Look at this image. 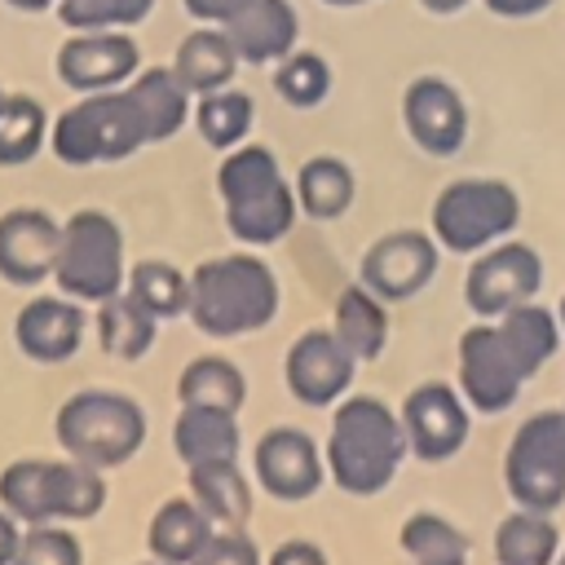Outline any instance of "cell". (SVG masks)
<instances>
[{"label":"cell","mask_w":565,"mask_h":565,"mask_svg":"<svg viewBox=\"0 0 565 565\" xmlns=\"http://www.w3.org/2000/svg\"><path fill=\"white\" fill-rule=\"evenodd\" d=\"M490 322L499 327V340L508 344V353H512V362L521 366L525 380H534L556 358V349L565 340L561 322H556V309H547L539 300H525V305H516V309H508Z\"/></svg>","instance_id":"obj_26"},{"label":"cell","mask_w":565,"mask_h":565,"mask_svg":"<svg viewBox=\"0 0 565 565\" xmlns=\"http://www.w3.org/2000/svg\"><path fill=\"white\" fill-rule=\"evenodd\" d=\"M322 459H327V481L353 499L384 494L402 463L411 459L406 428L397 411L371 393H349L331 406V424L322 437Z\"/></svg>","instance_id":"obj_1"},{"label":"cell","mask_w":565,"mask_h":565,"mask_svg":"<svg viewBox=\"0 0 565 565\" xmlns=\"http://www.w3.org/2000/svg\"><path fill=\"white\" fill-rule=\"evenodd\" d=\"M49 110L31 93H4L0 102V168H26L49 146Z\"/></svg>","instance_id":"obj_34"},{"label":"cell","mask_w":565,"mask_h":565,"mask_svg":"<svg viewBox=\"0 0 565 565\" xmlns=\"http://www.w3.org/2000/svg\"><path fill=\"white\" fill-rule=\"evenodd\" d=\"M282 309L278 274L256 252L207 256L190 269L185 318L207 340H243L265 331Z\"/></svg>","instance_id":"obj_2"},{"label":"cell","mask_w":565,"mask_h":565,"mask_svg":"<svg viewBox=\"0 0 565 565\" xmlns=\"http://www.w3.org/2000/svg\"><path fill=\"white\" fill-rule=\"evenodd\" d=\"M124 291L146 305L159 322H172V318H185V305H190V269L163 260V256H141L128 265V278H124Z\"/></svg>","instance_id":"obj_33"},{"label":"cell","mask_w":565,"mask_h":565,"mask_svg":"<svg viewBox=\"0 0 565 565\" xmlns=\"http://www.w3.org/2000/svg\"><path fill=\"white\" fill-rule=\"evenodd\" d=\"M552 565H565V539H561V552H556V561Z\"/></svg>","instance_id":"obj_48"},{"label":"cell","mask_w":565,"mask_h":565,"mask_svg":"<svg viewBox=\"0 0 565 565\" xmlns=\"http://www.w3.org/2000/svg\"><path fill=\"white\" fill-rule=\"evenodd\" d=\"M274 88H278V97H282L287 106L309 110V106L327 102V93H331V66H327L322 53L291 49V53L278 62V71H274Z\"/></svg>","instance_id":"obj_36"},{"label":"cell","mask_w":565,"mask_h":565,"mask_svg":"<svg viewBox=\"0 0 565 565\" xmlns=\"http://www.w3.org/2000/svg\"><path fill=\"white\" fill-rule=\"evenodd\" d=\"M525 384L530 380L512 362V353L499 340V327L490 318H481V322L459 331V344H455V388L463 393V402L472 411L503 415V411L516 406Z\"/></svg>","instance_id":"obj_12"},{"label":"cell","mask_w":565,"mask_h":565,"mask_svg":"<svg viewBox=\"0 0 565 565\" xmlns=\"http://www.w3.org/2000/svg\"><path fill=\"white\" fill-rule=\"evenodd\" d=\"M556 322H561V335H565V296L556 300Z\"/></svg>","instance_id":"obj_46"},{"label":"cell","mask_w":565,"mask_h":565,"mask_svg":"<svg viewBox=\"0 0 565 565\" xmlns=\"http://www.w3.org/2000/svg\"><path fill=\"white\" fill-rule=\"evenodd\" d=\"M221 31L230 35L238 62L265 66V62H282L296 49L300 22L291 0H247L230 22H221Z\"/></svg>","instance_id":"obj_21"},{"label":"cell","mask_w":565,"mask_h":565,"mask_svg":"<svg viewBox=\"0 0 565 565\" xmlns=\"http://www.w3.org/2000/svg\"><path fill=\"white\" fill-rule=\"evenodd\" d=\"M437 265H441V243L428 230H388L362 252L358 282H366L380 300L402 305L415 300L437 278Z\"/></svg>","instance_id":"obj_16"},{"label":"cell","mask_w":565,"mask_h":565,"mask_svg":"<svg viewBox=\"0 0 565 565\" xmlns=\"http://www.w3.org/2000/svg\"><path fill=\"white\" fill-rule=\"evenodd\" d=\"M13 565H84V543L71 525L62 521H44V525H26Z\"/></svg>","instance_id":"obj_38"},{"label":"cell","mask_w":565,"mask_h":565,"mask_svg":"<svg viewBox=\"0 0 565 565\" xmlns=\"http://www.w3.org/2000/svg\"><path fill=\"white\" fill-rule=\"evenodd\" d=\"M22 521L9 512V508H0V565H13V556H18V543H22Z\"/></svg>","instance_id":"obj_42"},{"label":"cell","mask_w":565,"mask_h":565,"mask_svg":"<svg viewBox=\"0 0 565 565\" xmlns=\"http://www.w3.org/2000/svg\"><path fill=\"white\" fill-rule=\"evenodd\" d=\"M247 472L260 494L278 503H305L327 486V459L313 433L296 424H274L252 441Z\"/></svg>","instance_id":"obj_11"},{"label":"cell","mask_w":565,"mask_h":565,"mask_svg":"<svg viewBox=\"0 0 565 565\" xmlns=\"http://www.w3.org/2000/svg\"><path fill=\"white\" fill-rule=\"evenodd\" d=\"M93 331V309L71 300L66 291H31L13 313V349L35 366H62L71 362Z\"/></svg>","instance_id":"obj_14"},{"label":"cell","mask_w":565,"mask_h":565,"mask_svg":"<svg viewBox=\"0 0 565 565\" xmlns=\"http://www.w3.org/2000/svg\"><path fill=\"white\" fill-rule=\"evenodd\" d=\"M177 406H216L243 411L247 406V375L225 353H199L177 371Z\"/></svg>","instance_id":"obj_28"},{"label":"cell","mask_w":565,"mask_h":565,"mask_svg":"<svg viewBox=\"0 0 565 565\" xmlns=\"http://www.w3.org/2000/svg\"><path fill=\"white\" fill-rule=\"evenodd\" d=\"M57 243H62V221L53 212L35 203H18L0 212V282L22 291L53 282Z\"/></svg>","instance_id":"obj_17"},{"label":"cell","mask_w":565,"mask_h":565,"mask_svg":"<svg viewBox=\"0 0 565 565\" xmlns=\"http://www.w3.org/2000/svg\"><path fill=\"white\" fill-rule=\"evenodd\" d=\"M53 9L66 31H128L150 18L154 0H57Z\"/></svg>","instance_id":"obj_37"},{"label":"cell","mask_w":565,"mask_h":565,"mask_svg":"<svg viewBox=\"0 0 565 565\" xmlns=\"http://www.w3.org/2000/svg\"><path fill=\"white\" fill-rule=\"evenodd\" d=\"M490 4V13H499V18H534V13H543L552 0H486Z\"/></svg>","instance_id":"obj_43"},{"label":"cell","mask_w":565,"mask_h":565,"mask_svg":"<svg viewBox=\"0 0 565 565\" xmlns=\"http://www.w3.org/2000/svg\"><path fill=\"white\" fill-rule=\"evenodd\" d=\"M539 287H543V256L534 243L499 238L486 252L468 256L463 305L472 318H499L525 300H539Z\"/></svg>","instance_id":"obj_10"},{"label":"cell","mask_w":565,"mask_h":565,"mask_svg":"<svg viewBox=\"0 0 565 565\" xmlns=\"http://www.w3.org/2000/svg\"><path fill=\"white\" fill-rule=\"evenodd\" d=\"M397 419L406 428L411 459H419V463H446L472 437V406L463 402V393L450 380H424V384H415L402 397Z\"/></svg>","instance_id":"obj_13"},{"label":"cell","mask_w":565,"mask_h":565,"mask_svg":"<svg viewBox=\"0 0 565 565\" xmlns=\"http://www.w3.org/2000/svg\"><path fill=\"white\" fill-rule=\"evenodd\" d=\"M9 9H18V13H44V9H53L57 0H4Z\"/></svg>","instance_id":"obj_44"},{"label":"cell","mask_w":565,"mask_h":565,"mask_svg":"<svg viewBox=\"0 0 565 565\" xmlns=\"http://www.w3.org/2000/svg\"><path fill=\"white\" fill-rule=\"evenodd\" d=\"M300 216L309 221H340L358 199V177L340 154H313L291 177Z\"/></svg>","instance_id":"obj_27"},{"label":"cell","mask_w":565,"mask_h":565,"mask_svg":"<svg viewBox=\"0 0 565 565\" xmlns=\"http://www.w3.org/2000/svg\"><path fill=\"white\" fill-rule=\"evenodd\" d=\"M503 490L512 508L556 512L565 503V406L525 415L503 446Z\"/></svg>","instance_id":"obj_9"},{"label":"cell","mask_w":565,"mask_h":565,"mask_svg":"<svg viewBox=\"0 0 565 565\" xmlns=\"http://www.w3.org/2000/svg\"><path fill=\"white\" fill-rule=\"evenodd\" d=\"M137 565H163V561H137Z\"/></svg>","instance_id":"obj_49"},{"label":"cell","mask_w":565,"mask_h":565,"mask_svg":"<svg viewBox=\"0 0 565 565\" xmlns=\"http://www.w3.org/2000/svg\"><path fill=\"white\" fill-rule=\"evenodd\" d=\"M327 4H335V9H349V4H366V0H327Z\"/></svg>","instance_id":"obj_47"},{"label":"cell","mask_w":565,"mask_h":565,"mask_svg":"<svg viewBox=\"0 0 565 565\" xmlns=\"http://www.w3.org/2000/svg\"><path fill=\"white\" fill-rule=\"evenodd\" d=\"M243 4H247V0H185L190 18H199V22H230Z\"/></svg>","instance_id":"obj_41"},{"label":"cell","mask_w":565,"mask_h":565,"mask_svg":"<svg viewBox=\"0 0 565 565\" xmlns=\"http://www.w3.org/2000/svg\"><path fill=\"white\" fill-rule=\"evenodd\" d=\"M190 565H265V552L247 530H216Z\"/></svg>","instance_id":"obj_39"},{"label":"cell","mask_w":565,"mask_h":565,"mask_svg":"<svg viewBox=\"0 0 565 565\" xmlns=\"http://www.w3.org/2000/svg\"><path fill=\"white\" fill-rule=\"evenodd\" d=\"M106 499H110L106 472L71 455H57V459L22 455L0 468V508H9L22 525H44V521L79 525L102 516Z\"/></svg>","instance_id":"obj_5"},{"label":"cell","mask_w":565,"mask_h":565,"mask_svg":"<svg viewBox=\"0 0 565 565\" xmlns=\"http://www.w3.org/2000/svg\"><path fill=\"white\" fill-rule=\"evenodd\" d=\"M128 88H132V97H137V106L146 115L150 146L177 137L190 124V115H194V93L177 79L172 66H146V71H137L128 79Z\"/></svg>","instance_id":"obj_29"},{"label":"cell","mask_w":565,"mask_h":565,"mask_svg":"<svg viewBox=\"0 0 565 565\" xmlns=\"http://www.w3.org/2000/svg\"><path fill=\"white\" fill-rule=\"evenodd\" d=\"M0 102H4V88H0Z\"/></svg>","instance_id":"obj_50"},{"label":"cell","mask_w":565,"mask_h":565,"mask_svg":"<svg viewBox=\"0 0 565 565\" xmlns=\"http://www.w3.org/2000/svg\"><path fill=\"white\" fill-rule=\"evenodd\" d=\"M194 128L199 137L212 146V150H234L247 141L252 124H256V102L238 88H212V93H199L194 97Z\"/></svg>","instance_id":"obj_35"},{"label":"cell","mask_w":565,"mask_h":565,"mask_svg":"<svg viewBox=\"0 0 565 565\" xmlns=\"http://www.w3.org/2000/svg\"><path fill=\"white\" fill-rule=\"evenodd\" d=\"M53 71L71 93H102L141 71V49L128 31H71L53 57Z\"/></svg>","instance_id":"obj_18"},{"label":"cell","mask_w":565,"mask_h":565,"mask_svg":"<svg viewBox=\"0 0 565 565\" xmlns=\"http://www.w3.org/2000/svg\"><path fill=\"white\" fill-rule=\"evenodd\" d=\"M216 194H221L225 230L243 247H274L300 221L296 185L287 181L274 150L256 141L225 150V159L216 163Z\"/></svg>","instance_id":"obj_3"},{"label":"cell","mask_w":565,"mask_h":565,"mask_svg":"<svg viewBox=\"0 0 565 565\" xmlns=\"http://www.w3.org/2000/svg\"><path fill=\"white\" fill-rule=\"evenodd\" d=\"M265 565H331V556L313 539H282L278 547L265 552Z\"/></svg>","instance_id":"obj_40"},{"label":"cell","mask_w":565,"mask_h":565,"mask_svg":"<svg viewBox=\"0 0 565 565\" xmlns=\"http://www.w3.org/2000/svg\"><path fill=\"white\" fill-rule=\"evenodd\" d=\"M159 318L137 305L128 291H115L110 300L93 305V340L115 362H141L159 340Z\"/></svg>","instance_id":"obj_25"},{"label":"cell","mask_w":565,"mask_h":565,"mask_svg":"<svg viewBox=\"0 0 565 565\" xmlns=\"http://www.w3.org/2000/svg\"><path fill=\"white\" fill-rule=\"evenodd\" d=\"M172 71L177 79L199 97V93H212V88H225L238 71V53L230 44V35L221 26H199L190 31L181 44H177V57H172Z\"/></svg>","instance_id":"obj_32"},{"label":"cell","mask_w":565,"mask_h":565,"mask_svg":"<svg viewBox=\"0 0 565 565\" xmlns=\"http://www.w3.org/2000/svg\"><path fill=\"white\" fill-rule=\"evenodd\" d=\"M388 300H380L366 282H349L335 291V305H331V331L340 335V344L358 358V362H375L384 349H388V331H393V318H388Z\"/></svg>","instance_id":"obj_23"},{"label":"cell","mask_w":565,"mask_h":565,"mask_svg":"<svg viewBox=\"0 0 565 565\" xmlns=\"http://www.w3.org/2000/svg\"><path fill=\"white\" fill-rule=\"evenodd\" d=\"M172 455L185 468L243 459L238 415L234 411H216V406H177V419H172Z\"/></svg>","instance_id":"obj_22"},{"label":"cell","mask_w":565,"mask_h":565,"mask_svg":"<svg viewBox=\"0 0 565 565\" xmlns=\"http://www.w3.org/2000/svg\"><path fill=\"white\" fill-rule=\"evenodd\" d=\"M185 494L203 508V516L216 530H247L256 512V481L243 468V459L225 463H194L185 468Z\"/></svg>","instance_id":"obj_20"},{"label":"cell","mask_w":565,"mask_h":565,"mask_svg":"<svg viewBox=\"0 0 565 565\" xmlns=\"http://www.w3.org/2000/svg\"><path fill=\"white\" fill-rule=\"evenodd\" d=\"M358 366L362 362L340 344V335L331 327H309L282 353V384L300 406L331 411L340 397L353 393Z\"/></svg>","instance_id":"obj_15"},{"label":"cell","mask_w":565,"mask_h":565,"mask_svg":"<svg viewBox=\"0 0 565 565\" xmlns=\"http://www.w3.org/2000/svg\"><path fill=\"white\" fill-rule=\"evenodd\" d=\"M212 534L216 525L203 516V508L190 494H172L146 521V552L150 561H163V565H190Z\"/></svg>","instance_id":"obj_24"},{"label":"cell","mask_w":565,"mask_h":565,"mask_svg":"<svg viewBox=\"0 0 565 565\" xmlns=\"http://www.w3.org/2000/svg\"><path fill=\"white\" fill-rule=\"evenodd\" d=\"M141 146H150V128L128 84L79 93V102H71L49 124V150L66 168L119 163V159H132Z\"/></svg>","instance_id":"obj_6"},{"label":"cell","mask_w":565,"mask_h":565,"mask_svg":"<svg viewBox=\"0 0 565 565\" xmlns=\"http://www.w3.org/2000/svg\"><path fill=\"white\" fill-rule=\"evenodd\" d=\"M402 124H406V137L433 159H450L468 141V106L459 88L441 75H419L406 84Z\"/></svg>","instance_id":"obj_19"},{"label":"cell","mask_w":565,"mask_h":565,"mask_svg":"<svg viewBox=\"0 0 565 565\" xmlns=\"http://www.w3.org/2000/svg\"><path fill=\"white\" fill-rule=\"evenodd\" d=\"M561 525L552 521V512H534V508H512L499 525H494V565H552L561 552Z\"/></svg>","instance_id":"obj_31"},{"label":"cell","mask_w":565,"mask_h":565,"mask_svg":"<svg viewBox=\"0 0 565 565\" xmlns=\"http://www.w3.org/2000/svg\"><path fill=\"white\" fill-rule=\"evenodd\" d=\"M146 437H150L146 406L124 388H106V384L75 388L53 411L57 450L88 468H102V472L132 463L141 455Z\"/></svg>","instance_id":"obj_4"},{"label":"cell","mask_w":565,"mask_h":565,"mask_svg":"<svg viewBox=\"0 0 565 565\" xmlns=\"http://www.w3.org/2000/svg\"><path fill=\"white\" fill-rule=\"evenodd\" d=\"M397 552L406 565H468L472 539L446 512L419 508L397 525Z\"/></svg>","instance_id":"obj_30"},{"label":"cell","mask_w":565,"mask_h":565,"mask_svg":"<svg viewBox=\"0 0 565 565\" xmlns=\"http://www.w3.org/2000/svg\"><path fill=\"white\" fill-rule=\"evenodd\" d=\"M521 225V194L499 177H459L437 190L428 234L450 256H477Z\"/></svg>","instance_id":"obj_7"},{"label":"cell","mask_w":565,"mask_h":565,"mask_svg":"<svg viewBox=\"0 0 565 565\" xmlns=\"http://www.w3.org/2000/svg\"><path fill=\"white\" fill-rule=\"evenodd\" d=\"M124 252L128 247H124L119 221L102 207H79L62 221L53 287L93 309V305L110 300L115 291H124V278H128V256Z\"/></svg>","instance_id":"obj_8"},{"label":"cell","mask_w":565,"mask_h":565,"mask_svg":"<svg viewBox=\"0 0 565 565\" xmlns=\"http://www.w3.org/2000/svg\"><path fill=\"white\" fill-rule=\"evenodd\" d=\"M424 9H433V13H455V9H463L468 0H419Z\"/></svg>","instance_id":"obj_45"}]
</instances>
